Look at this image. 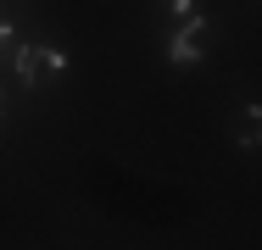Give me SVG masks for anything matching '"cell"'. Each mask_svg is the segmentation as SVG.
<instances>
[{
	"label": "cell",
	"instance_id": "7a4b0ae2",
	"mask_svg": "<svg viewBox=\"0 0 262 250\" xmlns=\"http://www.w3.org/2000/svg\"><path fill=\"white\" fill-rule=\"evenodd\" d=\"M61 67H67V56H61V50H45V45H23V50H17V78H23L28 89H39V84L56 78Z\"/></svg>",
	"mask_w": 262,
	"mask_h": 250
},
{
	"label": "cell",
	"instance_id": "3957f363",
	"mask_svg": "<svg viewBox=\"0 0 262 250\" xmlns=\"http://www.w3.org/2000/svg\"><path fill=\"white\" fill-rule=\"evenodd\" d=\"M257 117H262L257 106H246V117H240V145L246 150H257Z\"/></svg>",
	"mask_w": 262,
	"mask_h": 250
},
{
	"label": "cell",
	"instance_id": "5b68a950",
	"mask_svg": "<svg viewBox=\"0 0 262 250\" xmlns=\"http://www.w3.org/2000/svg\"><path fill=\"white\" fill-rule=\"evenodd\" d=\"M6 39H11V22H0V45H6Z\"/></svg>",
	"mask_w": 262,
	"mask_h": 250
},
{
	"label": "cell",
	"instance_id": "6da1fadb",
	"mask_svg": "<svg viewBox=\"0 0 262 250\" xmlns=\"http://www.w3.org/2000/svg\"><path fill=\"white\" fill-rule=\"evenodd\" d=\"M201 50H207V17L190 11V17H179V34H173V45H167V61H173V67H195Z\"/></svg>",
	"mask_w": 262,
	"mask_h": 250
},
{
	"label": "cell",
	"instance_id": "277c9868",
	"mask_svg": "<svg viewBox=\"0 0 262 250\" xmlns=\"http://www.w3.org/2000/svg\"><path fill=\"white\" fill-rule=\"evenodd\" d=\"M167 6H173V17H190L195 11V0H167Z\"/></svg>",
	"mask_w": 262,
	"mask_h": 250
}]
</instances>
